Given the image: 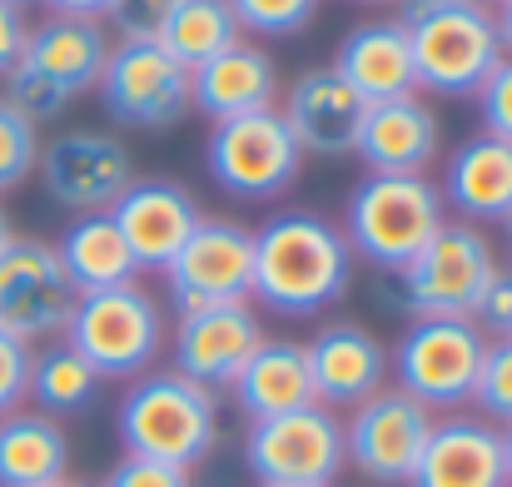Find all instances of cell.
<instances>
[{
    "mask_svg": "<svg viewBox=\"0 0 512 487\" xmlns=\"http://www.w3.org/2000/svg\"><path fill=\"white\" fill-rule=\"evenodd\" d=\"M170 10H174V0H115L105 20H110V30L120 40H160Z\"/></svg>",
    "mask_w": 512,
    "mask_h": 487,
    "instance_id": "33",
    "label": "cell"
},
{
    "mask_svg": "<svg viewBox=\"0 0 512 487\" xmlns=\"http://www.w3.org/2000/svg\"><path fill=\"white\" fill-rule=\"evenodd\" d=\"M55 254H60V269H65L75 294H95V289H115V284L140 279V264H135V254L110 214H75L65 224Z\"/></svg>",
    "mask_w": 512,
    "mask_h": 487,
    "instance_id": "27",
    "label": "cell"
},
{
    "mask_svg": "<svg viewBox=\"0 0 512 487\" xmlns=\"http://www.w3.org/2000/svg\"><path fill=\"white\" fill-rule=\"evenodd\" d=\"M488 5H503V0H488Z\"/></svg>",
    "mask_w": 512,
    "mask_h": 487,
    "instance_id": "48",
    "label": "cell"
},
{
    "mask_svg": "<svg viewBox=\"0 0 512 487\" xmlns=\"http://www.w3.org/2000/svg\"><path fill=\"white\" fill-rule=\"evenodd\" d=\"M10 239H15V224H10V214H5V204H0V254L10 249Z\"/></svg>",
    "mask_w": 512,
    "mask_h": 487,
    "instance_id": "42",
    "label": "cell"
},
{
    "mask_svg": "<svg viewBox=\"0 0 512 487\" xmlns=\"http://www.w3.org/2000/svg\"><path fill=\"white\" fill-rule=\"evenodd\" d=\"M50 487H90V483H75V478H60V483H50Z\"/></svg>",
    "mask_w": 512,
    "mask_h": 487,
    "instance_id": "44",
    "label": "cell"
},
{
    "mask_svg": "<svg viewBox=\"0 0 512 487\" xmlns=\"http://www.w3.org/2000/svg\"><path fill=\"white\" fill-rule=\"evenodd\" d=\"M204 164H209V179L224 194H234V199H274V194H284L299 179L304 150L294 145V135H289V125H284V115L274 105V110L219 120L209 130Z\"/></svg>",
    "mask_w": 512,
    "mask_h": 487,
    "instance_id": "10",
    "label": "cell"
},
{
    "mask_svg": "<svg viewBox=\"0 0 512 487\" xmlns=\"http://www.w3.org/2000/svg\"><path fill=\"white\" fill-rule=\"evenodd\" d=\"M95 90L110 120L130 130H174L189 110V70L160 40H115Z\"/></svg>",
    "mask_w": 512,
    "mask_h": 487,
    "instance_id": "13",
    "label": "cell"
},
{
    "mask_svg": "<svg viewBox=\"0 0 512 487\" xmlns=\"http://www.w3.org/2000/svg\"><path fill=\"white\" fill-rule=\"evenodd\" d=\"M65 343L100 373V378H140L155 368L165 348V309L135 279L95 294H75Z\"/></svg>",
    "mask_w": 512,
    "mask_h": 487,
    "instance_id": "6",
    "label": "cell"
},
{
    "mask_svg": "<svg viewBox=\"0 0 512 487\" xmlns=\"http://www.w3.org/2000/svg\"><path fill=\"white\" fill-rule=\"evenodd\" d=\"M358 5H388V0H358Z\"/></svg>",
    "mask_w": 512,
    "mask_h": 487,
    "instance_id": "46",
    "label": "cell"
},
{
    "mask_svg": "<svg viewBox=\"0 0 512 487\" xmlns=\"http://www.w3.org/2000/svg\"><path fill=\"white\" fill-rule=\"evenodd\" d=\"M45 194L70 214H110L115 199L135 184V155L120 135L105 130H65L40 145L35 164Z\"/></svg>",
    "mask_w": 512,
    "mask_h": 487,
    "instance_id": "14",
    "label": "cell"
},
{
    "mask_svg": "<svg viewBox=\"0 0 512 487\" xmlns=\"http://www.w3.org/2000/svg\"><path fill=\"white\" fill-rule=\"evenodd\" d=\"M244 463L259 487H334L343 473V418L324 403L259 418L249 423Z\"/></svg>",
    "mask_w": 512,
    "mask_h": 487,
    "instance_id": "9",
    "label": "cell"
},
{
    "mask_svg": "<svg viewBox=\"0 0 512 487\" xmlns=\"http://www.w3.org/2000/svg\"><path fill=\"white\" fill-rule=\"evenodd\" d=\"M353 284V249L334 219L314 209H284L254 229V294L284 319H309L334 309Z\"/></svg>",
    "mask_w": 512,
    "mask_h": 487,
    "instance_id": "1",
    "label": "cell"
},
{
    "mask_svg": "<svg viewBox=\"0 0 512 487\" xmlns=\"http://www.w3.org/2000/svg\"><path fill=\"white\" fill-rule=\"evenodd\" d=\"M239 40H244V30H239L229 0H174L165 35H160V45L170 50L184 70L214 60L219 50H229Z\"/></svg>",
    "mask_w": 512,
    "mask_h": 487,
    "instance_id": "29",
    "label": "cell"
},
{
    "mask_svg": "<svg viewBox=\"0 0 512 487\" xmlns=\"http://www.w3.org/2000/svg\"><path fill=\"white\" fill-rule=\"evenodd\" d=\"M40 164V125L0 95V194L20 189Z\"/></svg>",
    "mask_w": 512,
    "mask_h": 487,
    "instance_id": "30",
    "label": "cell"
},
{
    "mask_svg": "<svg viewBox=\"0 0 512 487\" xmlns=\"http://www.w3.org/2000/svg\"><path fill=\"white\" fill-rule=\"evenodd\" d=\"M239 413L249 423L259 418H279L294 413L304 403H314V378H309V353L294 338H264L259 353L239 368V378L229 383Z\"/></svg>",
    "mask_w": 512,
    "mask_h": 487,
    "instance_id": "25",
    "label": "cell"
},
{
    "mask_svg": "<svg viewBox=\"0 0 512 487\" xmlns=\"http://www.w3.org/2000/svg\"><path fill=\"white\" fill-rule=\"evenodd\" d=\"M403 25H408V45H413L418 90H428V95H453V100L478 95V85L503 60L493 5H448V10H428Z\"/></svg>",
    "mask_w": 512,
    "mask_h": 487,
    "instance_id": "7",
    "label": "cell"
},
{
    "mask_svg": "<svg viewBox=\"0 0 512 487\" xmlns=\"http://www.w3.org/2000/svg\"><path fill=\"white\" fill-rule=\"evenodd\" d=\"M503 274L493 239L468 219H443V229L393 274L388 304L413 319H473L483 289Z\"/></svg>",
    "mask_w": 512,
    "mask_h": 487,
    "instance_id": "5",
    "label": "cell"
},
{
    "mask_svg": "<svg viewBox=\"0 0 512 487\" xmlns=\"http://www.w3.org/2000/svg\"><path fill=\"white\" fill-rule=\"evenodd\" d=\"M5 5H20V10H25V5H35V0H5Z\"/></svg>",
    "mask_w": 512,
    "mask_h": 487,
    "instance_id": "45",
    "label": "cell"
},
{
    "mask_svg": "<svg viewBox=\"0 0 512 487\" xmlns=\"http://www.w3.org/2000/svg\"><path fill=\"white\" fill-rule=\"evenodd\" d=\"M438 145H443L438 115L423 105V95H403L363 110L353 155L368 164V174H423L438 160Z\"/></svg>",
    "mask_w": 512,
    "mask_h": 487,
    "instance_id": "22",
    "label": "cell"
},
{
    "mask_svg": "<svg viewBox=\"0 0 512 487\" xmlns=\"http://www.w3.org/2000/svg\"><path fill=\"white\" fill-rule=\"evenodd\" d=\"M110 219L120 224V234H125V244H130V254H135V264H140V274H145V269L160 274L174 254L184 249V239L194 234L199 204H194V194H189L184 184H174V179H135V184L115 199Z\"/></svg>",
    "mask_w": 512,
    "mask_h": 487,
    "instance_id": "20",
    "label": "cell"
},
{
    "mask_svg": "<svg viewBox=\"0 0 512 487\" xmlns=\"http://www.w3.org/2000/svg\"><path fill=\"white\" fill-rule=\"evenodd\" d=\"M100 373L65 343V338H50L45 348H35L30 353V403L40 408V413H50V418H75V413H85L90 403H95V393H100Z\"/></svg>",
    "mask_w": 512,
    "mask_h": 487,
    "instance_id": "28",
    "label": "cell"
},
{
    "mask_svg": "<svg viewBox=\"0 0 512 487\" xmlns=\"http://www.w3.org/2000/svg\"><path fill=\"white\" fill-rule=\"evenodd\" d=\"M229 10H234L239 30L284 40V35H299L319 15V0H229Z\"/></svg>",
    "mask_w": 512,
    "mask_h": 487,
    "instance_id": "32",
    "label": "cell"
},
{
    "mask_svg": "<svg viewBox=\"0 0 512 487\" xmlns=\"http://www.w3.org/2000/svg\"><path fill=\"white\" fill-rule=\"evenodd\" d=\"M309 378H314V403L324 408H358L378 388H388V348L383 338L358 319H334L309 343Z\"/></svg>",
    "mask_w": 512,
    "mask_h": 487,
    "instance_id": "17",
    "label": "cell"
},
{
    "mask_svg": "<svg viewBox=\"0 0 512 487\" xmlns=\"http://www.w3.org/2000/svg\"><path fill=\"white\" fill-rule=\"evenodd\" d=\"M448 219L428 174H363L343 204V239L358 259L398 274Z\"/></svg>",
    "mask_w": 512,
    "mask_h": 487,
    "instance_id": "4",
    "label": "cell"
},
{
    "mask_svg": "<svg viewBox=\"0 0 512 487\" xmlns=\"http://www.w3.org/2000/svg\"><path fill=\"white\" fill-rule=\"evenodd\" d=\"M493 15H498V40H503V55H512V0L493 5Z\"/></svg>",
    "mask_w": 512,
    "mask_h": 487,
    "instance_id": "41",
    "label": "cell"
},
{
    "mask_svg": "<svg viewBox=\"0 0 512 487\" xmlns=\"http://www.w3.org/2000/svg\"><path fill=\"white\" fill-rule=\"evenodd\" d=\"M408 487H512L503 428L468 413L433 423Z\"/></svg>",
    "mask_w": 512,
    "mask_h": 487,
    "instance_id": "18",
    "label": "cell"
},
{
    "mask_svg": "<svg viewBox=\"0 0 512 487\" xmlns=\"http://www.w3.org/2000/svg\"><path fill=\"white\" fill-rule=\"evenodd\" d=\"M473 403L493 428L512 423V338H488L478 383H473Z\"/></svg>",
    "mask_w": 512,
    "mask_h": 487,
    "instance_id": "31",
    "label": "cell"
},
{
    "mask_svg": "<svg viewBox=\"0 0 512 487\" xmlns=\"http://www.w3.org/2000/svg\"><path fill=\"white\" fill-rule=\"evenodd\" d=\"M503 453H508V473H512V423L503 428Z\"/></svg>",
    "mask_w": 512,
    "mask_h": 487,
    "instance_id": "43",
    "label": "cell"
},
{
    "mask_svg": "<svg viewBox=\"0 0 512 487\" xmlns=\"http://www.w3.org/2000/svg\"><path fill=\"white\" fill-rule=\"evenodd\" d=\"M120 443L135 458L194 468L219 443V393L184 373H140L115 413Z\"/></svg>",
    "mask_w": 512,
    "mask_h": 487,
    "instance_id": "3",
    "label": "cell"
},
{
    "mask_svg": "<svg viewBox=\"0 0 512 487\" xmlns=\"http://www.w3.org/2000/svg\"><path fill=\"white\" fill-rule=\"evenodd\" d=\"M508 249H512V219H508Z\"/></svg>",
    "mask_w": 512,
    "mask_h": 487,
    "instance_id": "47",
    "label": "cell"
},
{
    "mask_svg": "<svg viewBox=\"0 0 512 487\" xmlns=\"http://www.w3.org/2000/svg\"><path fill=\"white\" fill-rule=\"evenodd\" d=\"M75 309V289L60 269L55 244L45 239H10V249L0 254V333L20 338V343H40V338H60Z\"/></svg>",
    "mask_w": 512,
    "mask_h": 487,
    "instance_id": "15",
    "label": "cell"
},
{
    "mask_svg": "<svg viewBox=\"0 0 512 487\" xmlns=\"http://www.w3.org/2000/svg\"><path fill=\"white\" fill-rule=\"evenodd\" d=\"M478 115H483V130L508 140L512 145V55H503L493 65V75L478 85Z\"/></svg>",
    "mask_w": 512,
    "mask_h": 487,
    "instance_id": "34",
    "label": "cell"
},
{
    "mask_svg": "<svg viewBox=\"0 0 512 487\" xmlns=\"http://www.w3.org/2000/svg\"><path fill=\"white\" fill-rule=\"evenodd\" d=\"M100 487H194V478H189V468H174V463H155V458L125 453Z\"/></svg>",
    "mask_w": 512,
    "mask_h": 487,
    "instance_id": "35",
    "label": "cell"
},
{
    "mask_svg": "<svg viewBox=\"0 0 512 487\" xmlns=\"http://www.w3.org/2000/svg\"><path fill=\"white\" fill-rule=\"evenodd\" d=\"M398 5H403L398 20H418V15H428V10H448V5H488V0H398Z\"/></svg>",
    "mask_w": 512,
    "mask_h": 487,
    "instance_id": "40",
    "label": "cell"
},
{
    "mask_svg": "<svg viewBox=\"0 0 512 487\" xmlns=\"http://www.w3.org/2000/svg\"><path fill=\"white\" fill-rule=\"evenodd\" d=\"M264 319L254 304H214V309H189L174 328V373L204 383V388H229L239 368L259 353Z\"/></svg>",
    "mask_w": 512,
    "mask_h": 487,
    "instance_id": "16",
    "label": "cell"
},
{
    "mask_svg": "<svg viewBox=\"0 0 512 487\" xmlns=\"http://www.w3.org/2000/svg\"><path fill=\"white\" fill-rule=\"evenodd\" d=\"M30 343L0 333V418L10 408H25V393H30Z\"/></svg>",
    "mask_w": 512,
    "mask_h": 487,
    "instance_id": "36",
    "label": "cell"
},
{
    "mask_svg": "<svg viewBox=\"0 0 512 487\" xmlns=\"http://www.w3.org/2000/svg\"><path fill=\"white\" fill-rule=\"evenodd\" d=\"M488 333L473 319H413L388 348V373L423 408H458L473 398Z\"/></svg>",
    "mask_w": 512,
    "mask_h": 487,
    "instance_id": "8",
    "label": "cell"
},
{
    "mask_svg": "<svg viewBox=\"0 0 512 487\" xmlns=\"http://www.w3.org/2000/svg\"><path fill=\"white\" fill-rule=\"evenodd\" d=\"M60 478H70V438L60 418L10 408L0 418V487H50Z\"/></svg>",
    "mask_w": 512,
    "mask_h": 487,
    "instance_id": "26",
    "label": "cell"
},
{
    "mask_svg": "<svg viewBox=\"0 0 512 487\" xmlns=\"http://www.w3.org/2000/svg\"><path fill=\"white\" fill-rule=\"evenodd\" d=\"M473 324L483 328L488 338H508V328H512V274H498V279L483 289V299H478V309H473Z\"/></svg>",
    "mask_w": 512,
    "mask_h": 487,
    "instance_id": "37",
    "label": "cell"
},
{
    "mask_svg": "<svg viewBox=\"0 0 512 487\" xmlns=\"http://www.w3.org/2000/svg\"><path fill=\"white\" fill-rule=\"evenodd\" d=\"M110 45L115 40L105 35V20L50 15V20L30 25L20 60L0 75L5 80V100L35 125L60 120L65 105H75L85 90L100 85Z\"/></svg>",
    "mask_w": 512,
    "mask_h": 487,
    "instance_id": "2",
    "label": "cell"
},
{
    "mask_svg": "<svg viewBox=\"0 0 512 487\" xmlns=\"http://www.w3.org/2000/svg\"><path fill=\"white\" fill-rule=\"evenodd\" d=\"M433 423V408H423L403 388H378L343 418V463L378 487H408Z\"/></svg>",
    "mask_w": 512,
    "mask_h": 487,
    "instance_id": "12",
    "label": "cell"
},
{
    "mask_svg": "<svg viewBox=\"0 0 512 487\" xmlns=\"http://www.w3.org/2000/svg\"><path fill=\"white\" fill-rule=\"evenodd\" d=\"M174 309H214V304H249L254 294V229L239 219L199 214L184 249L160 269Z\"/></svg>",
    "mask_w": 512,
    "mask_h": 487,
    "instance_id": "11",
    "label": "cell"
},
{
    "mask_svg": "<svg viewBox=\"0 0 512 487\" xmlns=\"http://www.w3.org/2000/svg\"><path fill=\"white\" fill-rule=\"evenodd\" d=\"M274 100H279V70L249 40H239V45H229L214 60L189 70V110L209 115L214 125L234 120V115L274 110Z\"/></svg>",
    "mask_w": 512,
    "mask_h": 487,
    "instance_id": "23",
    "label": "cell"
},
{
    "mask_svg": "<svg viewBox=\"0 0 512 487\" xmlns=\"http://www.w3.org/2000/svg\"><path fill=\"white\" fill-rule=\"evenodd\" d=\"M508 338H512V328H508Z\"/></svg>",
    "mask_w": 512,
    "mask_h": 487,
    "instance_id": "49",
    "label": "cell"
},
{
    "mask_svg": "<svg viewBox=\"0 0 512 487\" xmlns=\"http://www.w3.org/2000/svg\"><path fill=\"white\" fill-rule=\"evenodd\" d=\"M50 15H75V20H105L115 0H40Z\"/></svg>",
    "mask_w": 512,
    "mask_h": 487,
    "instance_id": "39",
    "label": "cell"
},
{
    "mask_svg": "<svg viewBox=\"0 0 512 487\" xmlns=\"http://www.w3.org/2000/svg\"><path fill=\"white\" fill-rule=\"evenodd\" d=\"M363 110H368V105L353 95V85L339 80L329 65L304 70V75L289 85L284 105H279V115H284L294 145H299L304 155H319V160H343V155H353Z\"/></svg>",
    "mask_w": 512,
    "mask_h": 487,
    "instance_id": "19",
    "label": "cell"
},
{
    "mask_svg": "<svg viewBox=\"0 0 512 487\" xmlns=\"http://www.w3.org/2000/svg\"><path fill=\"white\" fill-rule=\"evenodd\" d=\"M25 35H30V25H25V10L0 0V75H5V70L20 60V50H25Z\"/></svg>",
    "mask_w": 512,
    "mask_h": 487,
    "instance_id": "38",
    "label": "cell"
},
{
    "mask_svg": "<svg viewBox=\"0 0 512 487\" xmlns=\"http://www.w3.org/2000/svg\"><path fill=\"white\" fill-rule=\"evenodd\" d=\"M339 80L353 85V95L363 105H378V100H403V95H418V75H413V45H408V25L398 15L388 20H363L353 25L334 50V65H329Z\"/></svg>",
    "mask_w": 512,
    "mask_h": 487,
    "instance_id": "21",
    "label": "cell"
},
{
    "mask_svg": "<svg viewBox=\"0 0 512 487\" xmlns=\"http://www.w3.org/2000/svg\"><path fill=\"white\" fill-rule=\"evenodd\" d=\"M443 204L458 209L468 224H508L512 219V145L498 135H473L463 140L438 184Z\"/></svg>",
    "mask_w": 512,
    "mask_h": 487,
    "instance_id": "24",
    "label": "cell"
}]
</instances>
